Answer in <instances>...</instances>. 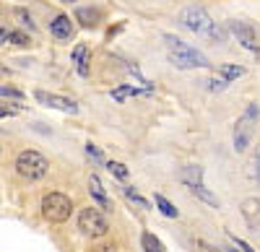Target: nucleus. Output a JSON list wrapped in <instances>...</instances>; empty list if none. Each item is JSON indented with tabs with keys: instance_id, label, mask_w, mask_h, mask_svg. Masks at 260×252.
<instances>
[{
	"instance_id": "f257e3e1",
	"label": "nucleus",
	"mask_w": 260,
	"mask_h": 252,
	"mask_svg": "<svg viewBox=\"0 0 260 252\" xmlns=\"http://www.w3.org/2000/svg\"><path fill=\"white\" fill-rule=\"evenodd\" d=\"M177 24H180L185 31L201 37V39H206V42H213V45H224L226 37H229L226 29H224L221 24H216V21L211 18V13H208L203 6H198V3H190V6L180 8Z\"/></svg>"
},
{
	"instance_id": "f03ea898",
	"label": "nucleus",
	"mask_w": 260,
	"mask_h": 252,
	"mask_svg": "<svg viewBox=\"0 0 260 252\" xmlns=\"http://www.w3.org/2000/svg\"><path fill=\"white\" fill-rule=\"evenodd\" d=\"M164 45L169 47V62L180 70H195V68H211L208 57L195 50L192 45H187V42H182L180 37L175 34H164Z\"/></svg>"
},
{
	"instance_id": "7ed1b4c3",
	"label": "nucleus",
	"mask_w": 260,
	"mask_h": 252,
	"mask_svg": "<svg viewBox=\"0 0 260 252\" xmlns=\"http://www.w3.org/2000/svg\"><path fill=\"white\" fill-rule=\"evenodd\" d=\"M13 169H16V174L24 179V182H39V179L47 177L50 161H47L45 154L37 151V149H24V151L16 156Z\"/></svg>"
},
{
	"instance_id": "20e7f679",
	"label": "nucleus",
	"mask_w": 260,
	"mask_h": 252,
	"mask_svg": "<svg viewBox=\"0 0 260 252\" xmlns=\"http://www.w3.org/2000/svg\"><path fill=\"white\" fill-rule=\"evenodd\" d=\"M260 117V107L255 101H250L245 112L240 115V120L234 122V133H232V146L237 154H245L252 143V133H255V122Z\"/></svg>"
},
{
	"instance_id": "39448f33",
	"label": "nucleus",
	"mask_w": 260,
	"mask_h": 252,
	"mask_svg": "<svg viewBox=\"0 0 260 252\" xmlns=\"http://www.w3.org/2000/svg\"><path fill=\"white\" fill-rule=\"evenodd\" d=\"M42 216L50 224H65L73 216V200L60 190H52L42 198Z\"/></svg>"
},
{
	"instance_id": "423d86ee",
	"label": "nucleus",
	"mask_w": 260,
	"mask_h": 252,
	"mask_svg": "<svg viewBox=\"0 0 260 252\" xmlns=\"http://www.w3.org/2000/svg\"><path fill=\"white\" fill-rule=\"evenodd\" d=\"M76 224H78V232H81L83 237H91V239L104 237L107 229H110L104 211H102V208H91V205L81 208L78 216H76Z\"/></svg>"
},
{
	"instance_id": "0eeeda50",
	"label": "nucleus",
	"mask_w": 260,
	"mask_h": 252,
	"mask_svg": "<svg viewBox=\"0 0 260 252\" xmlns=\"http://www.w3.org/2000/svg\"><path fill=\"white\" fill-rule=\"evenodd\" d=\"M226 29L229 34L240 42L242 47H247L250 52H255L260 47V29L255 24H250V21H242V18H229L226 21Z\"/></svg>"
},
{
	"instance_id": "6e6552de",
	"label": "nucleus",
	"mask_w": 260,
	"mask_h": 252,
	"mask_svg": "<svg viewBox=\"0 0 260 252\" xmlns=\"http://www.w3.org/2000/svg\"><path fill=\"white\" fill-rule=\"evenodd\" d=\"M47 29H50V37H52L55 42H71V39L76 37V31H78L73 16H68V13H55V16L50 18Z\"/></svg>"
},
{
	"instance_id": "1a4fd4ad",
	"label": "nucleus",
	"mask_w": 260,
	"mask_h": 252,
	"mask_svg": "<svg viewBox=\"0 0 260 252\" xmlns=\"http://www.w3.org/2000/svg\"><path fill=\"white\" fill-rule=\"evenodd\" d=\"M34 99L42 104V107H50V110H57V112H68V115H76L78 112V101L71 99V96H60V94H50V91H34Z\"/></svg>"
},
{
	"instance_id": "9d476101",
	"label": "nucleus",
	"mask_w": 260,
	"mask_h": 252,
	"mask_svg": "<svg viewBox=\"0 0 260 252\" xmlns=\"http://www.w3.org/2000/svg\"><path fill=\"white\" fill-rule=\"evenodd\" d=\"M73 21L81 29H96L104 21V11L99 6H78L76 13H73Z\"/></svg>"
},
{
	"instance_id": "9b49d317",
	"label": "nucleus",
	"mask_w": 260,
	"mask_h": 252,
	"mask_svg": "<svg viewBox=\"0 0 260 252\" xmlns=\"http://www.w3.org/2000/svg\"><path fill=\"white\" fill-rule=\"evenodd\" d=\"M240 211H242V219H245L247 229L260 232V198H245Z\"/></svg>"
},
{
	"instance_id": "f8f14e48",
	"label": "nucleus",
	"mask_w": 260,
	"mask_h": 252,
	"mask_svg": "<svg viewBox=\"0 0 260 252\" xmlns=\"http://www.w3.org/2000/svg\"><path fill=\"white\" fill-rule=\"evenodd\" d=\"M71 60H73L78 76L81 78H89V73H91V52H89V45H76Z\"/></svg>"
},
{
	"instance_id": "ddd939ff",
	"label": "nucleus",
	"mask_w": 260,
	"mask_h": 252,
	"mask_svg": "<svg viewBox=\"0 0 260 252\" xmlns=\"http://www.w3.org/2000/svg\"><path fill=\"white\" fill-rule=\"evenodd\" d=\"M89 193H91V198L99 203V208H102V211H110V208H112V203H110V195H107L104 185H102V179H99L96 174H89Z\"/></svg>"
},
{
	"instance_id": "4468645a",
	"label": "nucleus",
	"mask_w": 260,
	"mask_h": 252,
	"mask_svg": "<svg viewBox=\"0 0 260 252\" xmlns=\"http://www.w3.org/2000/svg\"><path fill=\"white\" fill-rule=\"evenodd\" d=\"M180 179H182V185L187 187V190H192V187H201V185H203V166H198V164L182 166V169H180Z\"/></svg>"
},
{
	"instance_id": "2eb2a0df",
	"label": "nucleus",
	"mask_w": 260,
	"mask_h": 252,
	"mask_svg": "<svg viewBox=\"0 0 260 252\" xmlns=\"http://www.w3.org/2000/svg\"><path fill=\"white\" fill-rule=\"evenodd\" d=\"M216 73H219L226 83H232V81H240V78H245L247 68H245V65H237V62H224V65L216 68Z\"/></svg>"
},
{
	"instance_id": "dca6fc26",
	"label": "nucleus",
	"mask_w": 260,
	"mask_h": 252,
	"mask_svg": "<svg viewBox=\"0 0 260 252\" xmlns=\"http://www.w3.org/2000/svg\"><path fill=\"white\" fill-rule=\"evenodd\" d=\"M141 94H151L148 89H136V86H117L110 91V96L115 101H125V99H133V96H141Z\"/></svg>"
},
{
	"instance_id": "f3484780",
	"label": "nucleus",
	"mask_w": 260,
	"mask_h": 252,
	"mask_svg": "<svg viewBox=\"0 0 260 252\" xmlns=\"http://www.w3.org/2000/svg\"><path fill=\"white\" fill-rule=\"evenodd\" d=\"M154 203H156V208L161 211V216H167V219H177V216H180L177 205H172V203H169L161 193H156V195H154Z\"/></svg>"
},
{
	"instance_id": "a211bd4d",
	"label": "nucleus",
	"mask_w": 260,
	"mask_h": 252,
	"mask_svg": "<svg viewBox=\"0 0 260 252\" xmlns=\"http://www.w3.org/2000/svg\"><path fill=\"white\" fill-rule=\"evenodd\" d=\"M190 193H192L195 198H198L201 203H206V205H211V208H219V198H216V195L208 190L206 185H201V187H192Z\"/></svg>"
},
{
	"instance_id": "6ab92c4d",
	"label": "nucleus",
	"mask_w": 260,
	"mask_h": 252,
	"mask_svg": "<svg viewBox=\"0 0 260 252\" xmlns=\"http://www.w3.org/2000/svg\"><path fill=\"white\" fill-rule=\"evenodd\" d=\"M107 169H110V174L115 177V179H120V182H125L127 177H130V172H127V166L122 164V161H115V159H107Z\"/></svg>"
},
{
	"instance_id": "aec40b11",
	"label": "nucleus",
	"mask_w": 260,
	"mask_h": 252,
	"mask_svg": "<svg viewBox=\"0 0 260 252\" xmlns=\"http://www.w3.org/2000/svg\"><path fill=\"white\" fill-rule=\"evenodd\" d=\"M141 244H143V252H164L159 237L151 234V232H143V234H141Z\"/></svg>"
},
{
	"instance_id": "412c9836",
	"label": "nucleus",
	"mask_w": 260,
	"mask_h": 252,
	"mask_svg": "<svg viewBox=\"0 0 260 252\" xmlns=\"http://www.w3.org/2000/svg\"><path fill=\"white\" fill-rule=\"evenodd\" d=\"M8 45H16V47H31V37H29L24 29H13V31H8Z\"/></svg>"
},
{
	"instance_id": "4be33fe9",
	"label": "nucleus",
	"mask_w": 260,
	"mask_h": 252,
	"mask_svg": "<svg viewBox=\"0 0 260 252\" xmlns=\"http://www.w3.org/2000/svg\"><path fill=\"white\" fill-rule=\"evenodd\" d=\"M86 156H89L94 164H99V166H104V164H107V156H104V151L99 149L96 143H91V140H86Z\"/></svg>"
},
{
	"instance_id": "5701e85b",
	"label": "nucleus",
	"mask_w": 260,
	"mask_h": 252,
	"mask_svg": "<svg viewBox=\"0 0 260 252\" xmlns=\"http://www.w3.org/2000/svg\"><path fill=\"white\" fill-rule=\"evenodd\" d=\"M13 16H16V21H18V24L24 26V29H29V31H34V29H37V26H34V18H31V13H29L26 8H16V11H13Z\"/></svg>"
},
{
	"instance_id": "b1692460",
	"label": "nucleus",
	"mask_w": 260,
	"mask_h": 252,
	"mask_svg": "<svg viewBox=\"0 0 260 252\" xmlns=\"http://www.w3.org/2000/svg\"><path fill=\"white\" fill-rule=\"evenodd\" d=\"M122 193H125V198H127V200H133L136 205H141V208H151V203H148V200H146L138 190H136V187H125Z\"/></svg>"
},
{
	"instance_id": "393cba45",
	"label": "nucleus",
	"mask_w": 260,
	"mask_h": 252,
	"mask_svg": "<svg viewBox=\"0 0 260 252\" xmlns=\"http://www.w3.org/2000/svg\"><path fill=\"white\" fill-rule=\"evenodd\" d=\"M206 89H208V91H213V94H219V91H224V89H226V81H224L221 76H211V78L206 81Z\"/></svg>"
},
{
	"instance_id": "a878e982",
	"label": "nucleus",
	"mask_w": 260,
	"mask_h": 252,
	"mask_svg": "<svg viewBox=\"0 0 260 252\" xmlns=\"http://www.w3.org/2000/svg\"><path fill=\"white\" fill-rule=\"evenodd\" d=\"M0 99L21 101V99H24V91H18V89H13V86H0Z\"/></svg>"
},
{
	"instance_id": "bb28decb",
	"label": "nucleus",
	"mask_w": 260,
	"mask_h": 252,
	"mask_svg": "<svg viewBox=\"0 0 260 252\" xmlns=\"http://www.w3.org/2000/svg\"><path fill=\"white\" fill-rule=\"evenodd\" d=\"M21 112V107L18 104H8V101H0V120L3 117H16Z\"/></svg>"
},
{
	"instance_id": "cd10ccee",
	"label": "nucleus",
	"mask_w": 260,
	"mask_h": 252,
	"mask_svg": "<svg viewBox=\"0 0 260 252\" xmlns=\"http://www.w3.org/2000/svg\"><path fill=\"white\" fill-rule=\"evenodd\" d=\"M195 249H198V252H221V249H216L213 244H208L206 239H198V242H195Z\"/></svg>"
},
{
	"instance_id": "c85d7f7f",
	"label": "nucleus",
	"mask_w": 260,
	"mask_h": 252,
	"mask_svg": "<svg viewBox=\"0 0 260 252\" xmlns=\"http://www.w3.org/2000/svg\"><path fill=\"white\" fill-rule=\"evenodd\" d=\"M229 237H232V234H229ZM232 242H234V244H237V247H240V249H242V252H255V249H252V247H250V244H247V242H242V239H240V237H232Z\"/></svg>"
},
{
	"instance_id": "c756f323",
	"label": "nucleus",
	"mask_w": 260,
	"mask_h": 252,
	"mask_svg": "<svg viewBox=\"0 0 260 252\" xmlns=\"http://www.w3.org/2000/svg\"><path fill=\"white\" fill-rule=\"evenodd\" d=\"M122 29H125V24H115L112 29H107V39H115V34L122 31Z\"/></svg>"
},
{
	"instance_id": "7c9ffc66",
	"label": "nucleus",
	"mask_w": 260,
	"mask_h": 252,
	"mask_svg": "<svg viewBox=\"0 0 260 252\" xmlns=\"http://www.w3.org/2000/svg\"><path fill=\"white\" fill-rule=\"evenodd\" d=\"M6 42H8V29L0 26V45H6Z\"/></svg>"
},
{
	"instance_id": "2f4dec72",
	"label": "nucleus",
	"mask_w": 260,
	"mask_h": 252,
	"mask_svg": "<svg viewBox=\"0 0 260 252\" xmlns=\"http://www.w3.org/2000/svg\"><path fill=\"white\" fill-rule=\"evenodd\" d=\"M57 3H62V6H76L78 0H57Z\"/></svg>"
},
{
	"instance_id": "473e14b6",
	"label": "nucleus",
	"mask_w": 260,
	"mask_h": 252,
	"mask_svg": "<svg viewBox=\"0 0 260 252\" xmlns=\"http://www.w3.org/2000/svg\"><path fill=\"white\" fill-rule=\"evenodd\" d=\"M226 252H240V249H234V247H226Z\"/></svg>"
},
{
	"instance_id": "72a5a7b5",
	"label": "nucleus",
	"mask_w": 260,
	"mask_h": 252,
	"mask_svg": "<svg viewBox=\"0 0 260 252\" xmlns=\"http://www.w3.org/2000/svg\"><path fill=\"white\" fill-rule=\"evenodd\" d=\"M0 151H3V146H0Z\"/></svg>"
}]
</instances>
